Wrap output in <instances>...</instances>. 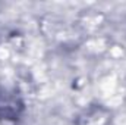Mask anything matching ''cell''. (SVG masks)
Returning a JSON list of instances; mask_svg holds the SVG:
<instances>
[{
	"label": "cell",
	"instance_id": "1",
	"mask_svg": "<svg viewBox=\"0 0 126 125\" xmlns=\"http://www.w3.org/2000/svg\"><path fill=\"white\" fill-rule=\"evenodd\" d=\"M25 106L18 91L0 85V119L16 121L22 115Z\"/></svg>",
	"mask_w": 126,
	"mask_h": 125
}]
</instances>
